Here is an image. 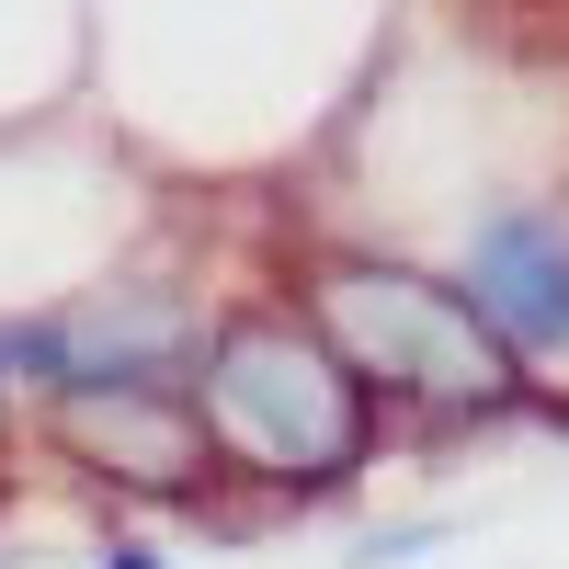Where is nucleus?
<instances>
[{"label":"nucleus","instance_id":"1","mask_svg":"<svg viewBox=\"0 0 569 569\" xmlns=\"http://www.w3.org/2000/svg\"><path fill=\"white\" fill-rule=\"evenodd\" d=\"M284 297H308V319L353 353L399 445H501V433H569V388L536 376L501 330L467 308V284L445 262H421L399 240H284Z\"/></svg>","mask_w":569,"mask_h":569},{"label":"nucleus","instance_id":"2","mask_svg":"<svg viewBox=\"0 0 569 569\" xmlns=\"http://www.w3.org/2000/svg\"><path fill=\"white\" fill-rule=\"evenodd\" d=\"M194 399L206 445L228 467V512L240 525H297V512H342L376 490V467L399 456L376 388L353 376V353L308 319V297L284 284H240L206 308L194 342Z\"/></svg>","mask_w":569,"mask_h":569},{"label":"nucleus","instance_id":"3","mask_svg":"<svg viewBox=\"0 0 569 569\" xmlns=\"http://www.w3.org/2000/svg\"><path fill=\"white\" fill-rule=\"evenodd\" d=\"M23 433L58 456L69 479L126 501V512L240 525V512H228V467H217V445H206V421H194L182 388H69V399H46Z\"/></svg>","mask_w":569,"mask_h":569},{"label":"nucleus","instance_id":"4","mask_svg":"<svg viewBox=\"0 0 569 569\" xmlns=\"http://www.w3.org/2000/svg\"><path fill=\"white\" fill-rule=\"evenodd\" d=\"M445 273L467 284V308L536 376L569 388V194L558 182H501V194H479L456 217V240H445Z\"/></svg>","mask_w":569,"mask_h":569},{"label":"nucleus","instance_id":"5","mask_svg":"<svg viewBox=\"0 0 569 569\" xmlns=\"http://www.w3.org/2000/svg\"><path fill=\"white\" fill-rule=\"evenodd\" d=\"M206 284H182L160 262H114L58 297L69 319V388H182L194 376V342H206Z\"/></svg>","mask_w":569,"mask_h":569},{"label":"nucleus","instance_id":"6","mask_svg":"<svg viewBox=\"0 0 569 569\" xmlns=\"http://www.w3.org/2000/svg\"><path fill=\"white\" fill-rule=\"evenodd\" d=\"M80 569H182V558H171L149 525H114V536H91V558H80Z\"/></svg>","mask_w":569,"mask_h":569},{"label":"nucleus","instance_id":"7","mask_svg":"<svg viewBox=\"0 0 569 569\" xmlns=\"http://www.w3.org/2000/svg\"><path fill=\"white\" fill-rule=\"evenodd\" d=\"M433 536H445V512H433V525H376V536L353 547V569H410V558L433 547Z\"/></svg>","mask_w":569,"mask_h":569},{"label":"nucleus","instance_id":"8","mask_svg":"<svg viewBox=\"0 0 569 569\" xmlns=\"http://www.w3.org/2000/svg\"><path fill=\"white\" fill-rule=\"evenodd\" d=\"M12 445H23V421H12V410H0V467H12Z\"/></svg>","mask_w":569,"mask_h":569}]
</instances>
